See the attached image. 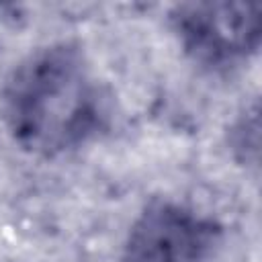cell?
<instances>
[{"mask_svg":"<svg viewBox=\"0 0 262 262\" xmlns=\"http://www.w3.org/2000/svg\"><path fill=\"white\" fill-rule=\"evenodd\" d=\"M108 117L106 88L70 41L31 51L2 88V119L12 141L39 158L76 151L104 131Z\"/></svg>","mask_w":262,"mask_h":262,"instance_id":"1","label":"cell"},{"mask_svg":"<svg viewBox=\"0 0 262 262\" xmlns=\"http://www.w3.org/2000/svg\"><path fill=\"white\" fill-rule=\"evenodd\" d=\"M182 51L207 70H229L256 55L262 6L252 2H182L168 12Z\"/></svg>","mask_w":262,"mask_h":262,"instance_id":"2","label":"cell"},{"mask_svg":"<svg viewBox=\"0 0 262 262\" xmlns=\"http://www.w3.org/2000/svg\"><path fill=\"white\" fill-rule=\"evenodd\" d=\"M223 242V225L190 205L154 199L133 219L121 262H211Z\"/></svg>","mask_w":262,"mask_h":262,"instance_id":"3","label":"cell"},{"mask_svg":"<svg viewBox=\"0 0 262 262\" xmlns=\"http://www.w3.org/2000/svg\"><path fill=\"white\" fill-rule=\"evenodd\" d=\"M227 145L233 160L246 168H258L260 151V125H258V100L246 104L231 121L227 131Z\"/></svg>","mask_w":262,"mask_h":262,"instance_id":"4","label":"cell"}]
</instances>
